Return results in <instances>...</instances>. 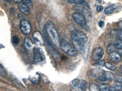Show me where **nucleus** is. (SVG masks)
<instances>
[{
    "label": "nucleus",
    "instance_id": "1",
    "mask_svg": "<svg viewBox=\"0 0 122 91\" xmlns=\"http://www.w3.org/2000/svg\"><path fill=\"white\" fill-rule=\"evenodd\" d=\"M71 42L76 50L83 53L88 39L85 34L80 30H74L71 33Z\"/></svg>",
    "mask_w": 122,
    "mask_h": 91
},
{
    "label": "nucleus",
    "instance_id": "2",
    "mask_svg": "<svg viewBox=\"0 0 122 91\" xmlns=\"http://www.w3.org/2000/svg\"><path fill=\"white\" fill-rule=\"evenodd\" d=\"M45 26H46L47 34L50 41L55 46L59 48L60 45L61 41L58 31L54 24L52 21H49L45 25Z\"/></svg>",
    "mask_w": 122,
    "mask_h": 91
},
{
    "label": "nucleus",
    "instance_id": "3",
    "mask_svg": "<svg viewBox=\"0 0 122 91\" xmlns=\"http://www.w3.org/2000/svg\"><path fill=\"white\" fill-rule=\"evenodd\" d=\"M43 36H44L45 38V41H46V44L47 45L48 48H49L50 52H51V53H52L54 59H55L56 61H60V55H59V53L57 52V51L56 50L55 48L53 47V45H52V43H51V41H50V39L48 38L47 34L46 29V26H45V25L43 29Z\"/></svg>",
    "mask_w": 122,
    "mask_h": 91
},
{
    "label": "nucleus",
    "instance_id": "4",
    "mask_svg": "<svg viewBox=\"0 0 122 91\" xmlns=\"http://www.w3.org/2000/svg\"><path fill=\"white\" fill-rule=\"evenodd\" d=\"M60 46L62 50L69 56H76L77 55V53H76L75 49L71 47V45L66 40L62 39L61 41Z\"/></svg>",
    "mask_w": 122,
    "mask_h": 91
},
{
    "label": "nucleus",
    "instance_id": "5",
    "mask_svg": "<svg viewBox=\"0 0 122 91\" xmlns=\"http://www.w3.org/2000/svg\"><path fill=\"white\" fill-rule=\"evenodd\" d=\"M72 17L74 21L82 27H85L87 25V20L85 17L80 12H74L72 14Z\"/></svg>",
    "mask_w": 122,
    "mask_h": 91
},
{
    "label": "nucleus",
    "instance_id": "6",
    "mask_svg": "<svg viewBox=\"0 0 122 91\" xmlns=\"http://www.w3.org/2000/svg\"><path fill=\"white\" fill-rule=\"evenodd\" d=\"M20 28L21 32L24 35H29L32 30V26H31L30 24L29 21L25 19L22 20L20 22Z\"/></svg>",
    "mask_w": 122,
    "mask_h": 91
},
{
    "label": "nucleus",
    "instance_id": "7",
    "mask_svg": "<svg viewBox=\"0 0 122 91\" xmlns=\"http://www.w3.org/2000/svg\"><path fill=\"white\" fill-rule=\"evenodd\" d=\"M74 9L78 11V12H80L86 18V20L90 21L92 19V15L90 11L88 9H87L84 6H76L74 7Z\"/></svg>",
    "mask_w": 122,
    "mask_h": 91
},
{
    "label": "nucleus",
    "instance_id": "8",
    "mask_svg": "<svg viewBox=\"0 0 122 91\" xmlns=\"http://www.w3.org/2000/svg\"><path fill=\"white\" fill-rule=\"evenodd\" d=\"M103 55H104V50H103V49L101 48H97L95 49L93 53H92V59L96 61H99L102 58Z\"/></svg>",
    "mask_w": 122,
    "mask_h": 91
},
{
    "label": "nucleus",
    "instance_id": "9",
    "mask_svg": "<svg viewBox=\"0 0 122 91\" xmlns=\"http://www.w3.org/2000/svg\"><path fill=\"white\" fill-rule=\"evenodd\" d=\"M43 58L42 56V53H41L40 50L38 48L34 49V63H40L43 61Z\"/></svg>",
    "mask_w": 122,
    "mask_h": 91
},
{
    "label": "nucleus",
    "instance_id": "10",
    "mask_svg": "<svg viewBox=\"0 0 122 91\" xmlns=\"http://www.w3.org/2000/svg\"><path fill=\"white\" fill-rule=\"evenodd\" d=\"M18 9L19 11L23 13L25 15H29V12H30V10H29V7L27 5L24 4V3H20L18 4Z\"/></svg>",
    "mask_w": 122,
    "mask_h": 91
},
{
    "label": "nucleus",
    "instance_id": "11",
    "mask_svg": "<svg viewBox=\"0 0 122 91\" xmlns=\"http://www.w3.org/2000/svg\"><path fill=\"white\" fill-rule=\"evenodd\" d=\"M109 58L112 61L114 62H119L121 61V56L119 55V54L115 52H112L110 53L109 54Z\"/></svg>",
    "mask_w": 122,
    "mask_h": 91
},
{
    "label": "nucleus",
    "instance_id": "12",
    "mask_svg": "<svg viewBox=\"0 0 122 91\" xmlns=\"http://www.w3.org/2000/svg\"><path fill=\"white\" fill-rule=\"evenodd\" d=\"M33 38L37 44H38V45H42V44H43V38H42V36L40 32L38 31H37L34 33Z\"/></svg>",
    "mask_w": 122,
    "mask_h": 91
},
{
    "label": "nucleus",
    "instance_id": "13",
    "mask_svg": "<svg viewBox=\"0 0 122 91\" xmlns=\"http://www.w3.org/2000/svg\"><path fill=\"white\" fill-rule=\"evenodd\" d=\"M68 2L69 4H81V5H83L88 7V9H90V4H88V2H87L85 0H68Z\"/></svg>",
    "mask_w": 122,
    "mask_h": 91
},
{
    "label": "nucleus",
    "instance_id": "14",
    "mask_svg": "<svg viewBox=\"0 0 122 91\" xmlns=\"http://www.w3.org/2000/svg\"><path fill=\"white\" fill-rule=\"evenodd\" d=\"M29 79L34 84H37L40 83L41 80V76L38 73H36L33 75H30Z\"/></svg>",
    "mask_w": 122,
    "mask_h": 91
},
{
    "label": "nucleus",
    "instance_id": "15",
    "mask_svg": "<svg viewBox=\"0 0 122 91\" xmlns=\"http://www.w3.org/2000/svg\"><path fill=\"white\" fill-rule=\"evenodd\" d=\"M104 75L106 77V78H107V79L110 81H113L114 78H115V76H114V74L110 72H105L104 73Z\"/></svg>",
    "mask_w": 122,
    "mask_h": 91
},
{
    "label": "nucleus",
    "instance_id": "16",
    "mask_svg": "<svg viewBox=\"0 0 122 91\" xmlns=\"http://www.w3.org/2000/svg\"><path fill=\"white\" fill-rule=\"evenodd\" d=\"M25 46L26 48L31 49L33 47V43L31 39L29 38H26L25 39Z\"/></svg>",
    "mask_w": 122,
    "mask_h": 91
},
{
    "label": "nucleus",
    "instance_id": "17",
    "mask_svg": "<svg viewBox=\"0 0 122 91\" xmlns=\"http://www.w3.org/2000/svg\"><path fill=\"white\" fill-rule=\"evenodd\" d=\"M114 46L115 48L118 49H122V40L119 39H116L114 41Z\"/></svg>",
    "mask_w": 122,
    "mask_h": 91
},
{
    "label": "nucleus",
    "instance_id": "18",
    "mask_svg": "<svg viewBox=\"0 0 122 91\" xmlns=\"http://www.w3.org/2000/svg\"><path fill=\"white\" fill-rule=\"evenodd\" d=\"M110 86L108 84H105V83H102V84H100L99 85L100 90L101 91H109L110 89Z\"/></svg>",
    "mask_w": 122,
    "mask_h": 91
},
{
    "label": "nucleus",
    "instance_id": "19",
    "mask_svg": "<svg viewBox=\"0 0 122 91\" xmlns=\"http://www.w3.org/2000/svg\"><path fill=\"white\" fill-rule=\"evenodd\" d=\"M89 89L91 91H99L100 88L99 86H97L95 83H91L89 86Z\"/></svg>",
    "mask_w": 122,
    "mask_h": 91
},
{
    "label": "nucleus",
    "instance_id": "20",
    "mask_svg": "<svg viewBox=\"0 0 122 91\" xmlns=\"http://www.w3.org/2000/svg\"><path fill=\"white\" fill-rule=\"evenodd\" d=\"M79 84H80V85H79V87H80V88L81 89V90L82 91L86 90V87H87V83L85 80H82V81H81L80 83H79Z\"/></svg>",
    "mask_w": 122,
    "mask_h": 91
},
{
    "label": "nucleus",
    "instance_id": "21",
    "mask_svg": "<svg viewBox=\"0 0 122 91\" xmlns=\"http://www.w3.org/2000/svg\"><path fill=\"white\" fill-rule=\"evenodd\" d=\"M105 67L107 69H109V70H115V69H117V67H115L114 65H113L112 64H111V63H105Z\"/></svg>",
    "mask_w": 122,
    "mask_h": 91
},
{
    "label": "nucleus",
    "instance_id": "22",
    "mask_svg": "<svg viewBox=\"0 0 122 91\" xmlns=\"http://www.w3.org/2000/svg\"><path fill=\"white\" fill-rule=\"evenodd\" d=\"M115 10L114 7H112V6H110V7H107L105 9V14H110L113 12V11Z\"/></svg>",
    "mask_w": 122,
    "mask_h": 91
},
{
    "label": "nucleus",
    "instance_id": "23",
    "mask_svg": "<svg viewBox=\"0 0 122 91\" xmlns=\"http://www.w3.org/2000/svg\"><path fill=\"white\" fill-rule=\"evenodd\" d=\"M0 73H1V75L2 76H6L7 74V72H6L5 69L2 67V64H1V67H0Z\"/></svg>",
    "mask_w": 122,
    "mask_h": 91
},
{
    "label": "nucleus",
    "instance_id": "24",
    "mask_svg": "<svg viewBox=\"0 0 122 91\" xmlns=\"http://www.w3.org/2000/svg\"><path fill=\"white\" fill-rule=\"evenodd\" d=\"M23 2L26 5H27L29 8H31L32 6V0H23Z\"/></svg>",
    "mask_w": 122,
    "mask_h": 91
},
{
    "label": "nucleus",
    "instance_id": "25",
    "mask_svg": "<svg viewBox=\"0 0 122 91\" xmlns=\"http://www.w3.org/2000/svg\"><path fill=\"white\" fill-rule=\"evenodd\" d=\"M19 43V39L17 36H14L12 38V43L14 45H17Z\"/></svg>",
    "mask_w": 122,
    "mask_h": 91
},
{
    "label": "nucleus",
    "instance_id": "26",
    "mask_svg": "<svg viewBox=\"0 0 122 91\" xmlns=\"http://www.w3.org/2000/svg\"><path fill=\"white\" fill-rule=\"evenodd\" d=\"M118 30L117 29H113L110 31V35L112 37H117V35H118Z\"/></svg>",
    "mask_w": 122,
    "mask_h": 91
},
{
    "label": "nucleus",
    "instance_id": "27",
    "mask_svg": "<svg viewBox=\"0 0 122 91\" xmlns=\"http://www.w3.org/2000/svg\"><path fill=\"white\" fill-rule=\"evenodd\" d=\"M115 87L116 88L117 90H121L122 88V84L121 83V82H117L115 83Z\"/></svg>",
    "mask_w": 122,
    "mask_h": 91
},
{
    "label": "nucleus",
    "instance_id": "28",
    "mask_svg": "<svg viewBox=\"0 0 122 91\" xmlns=\"http://www.w3.org/2000/svg\"><path fill=\"white\" fill-rule=\"evenodd\" d=\"M95 65H97V66H100V67H104V66L105 65V61L102 60V61H99L96 63H95Z\"/></svg>",
    "mask_w": 122,
    "mask_h": 91
},
{
    "label": "nucleus",
    "instance_id": "29",
    "mask_svg": "<svg viewBox=\"0 0 122 91\" xmlns=\"http://www.w3.org/2000/svg\"><path fill=\"white\" fill-rule=\"evenodd\" d=\"M79 83H80V81H79V80L78 79H75L72 81V84L73 86H74L76 87H78L79 86Z\"/></svg>",
    "mask_w": 122,
    "mask_h": 91
},
{
    "label": "nucleus",
    "instance_id": "30",
    "mask_svg": "<svg viewBox=\"0 0 122 91\" xmlns=\"http://www.w3.org/2000/svg\"><path fill=\"white\" fill-rule=\"evenodd\" d=\"M98 80H99L100 81L102 82H106L107 81V78H106V77L104 75H100V76L98 77Z\"/></svg>",
    "mask_w": 122,
    "mask_h": 91
},
{
    "label": "nucleus",
    "instance_id": "31",
    "mask_svg": "<svg viewBox=\"0 0 122 91\" xmlns=\"http://www.w3.org/2000/svg\"><path fill=\"white\" fill-rule=\"evenodd\" d=\"M117 37H118L119 39L122 40V30H118Z\"/></svg>",
    "mask_w": 122,
    "mask_h": 91
},
{
    "label": "nucleus",
    "instance_id": "32",
    "mask_svg": "<svg viewBox=\"0 0 122 91\" xmlns=\"http://www.w3.org/2000/svg\"><path fill=\"white\" fill-rule=\"evenodd\" d=\"M116 81L119 82H122V76L121 75H118L116 77Z\"/></svg>",
    "mask_w": 122,
    "mask_h": 91
},
{
    "label": "nucleus",
    "instance_id": "33",
    "mask_svg": "<svg viewBox=\"0 0 122 91\" xmlns=\"http://www.w3.org/2000/svg\"><path fill=\"white\" fill-rule=\"evenodd\" d=\"M102 10H103V7L102 6L98 5L97 7L96 10H97V12H101Z\"/></svg>",
    "mask_w": 122,
    "mask_h": 91
},
{
    "label": "nucleus",
    "instance_id": "34",
    "mask_svg": "<svg viewBox=\"0 0 122 91\" xmlns=\"http://www.w3.org/2000/svg\"><path fill=\"white\" fill-rule=\"evenodd\" d=\"M98 26L101 27V28H102L104 26V25H105V23L103 21H100L99 22H98Z\"/></svg>",
    "mask_w": 122,
    "mask_h": 91
},
{
    "label": "nucleus",
    "instance_id": "35",
    "mask_svg": "<svg viewBox=\"0 0 122 91\" xmlns=\"http://www.w3.org/2000/svg\"><path fill=\"white\" fill-rule=\"evenodd\" d=\"M109 91H118L117 89H116V88L115 87H110V89H109Z\"/></svg>",
    "mask_w": 122,
    "mask_h": 91
},
{
    "label": "nucleus",
    "instance_id": "36",
    "mask_svg": "<svg viewBox=\"0 0 122 91\" xmlns=\"http://www.w3.org/2000/svg\"><path fill=\"white\" fill-rule=\"evenodd\" d=\"M13 1L15 3H20V2H21V1H23V0H13Z\"/></svg>",
    "mask_w": 122,
    "mask_h": 91
},
{
    "label": "nucleus",
    "instance_id": "37",
    "mask_svg": "<svg viewBox=\"0 0 122 91\" xmlns=\"http://www.w3.org/2000/svg\"><path fill=\"white\" fill-rule=\"evenodd\" d=\"M119 54L120 56H122V49H119Z\"/></svg>",
    "mask_w": 122,
    "mask_h": 91
},
{
    "label": "nucleus",
    "instance_id": "38",
    "mask_svg": "<svg viewBox=\"0 0 122 91\" xmlns=\"http://www.w3.org/2000/svg\"><path fill=\"white\" fill-rule=\"evenodd\" d=\"M4 1L6 2H10L11 1V0H4Z\"/></svg>",
    "mask_w": 122,
    "mask_h": 91
},
{
    "label": "nucleus",
    "instance_id": "39",
    "mask_svg": "<svg viewBox=\"0 0 122 91\" xmlns=\"http://www.w3.org/2000/svg\"><path fill=\"white\" fill-rule=\"evenodd\" d=\"M120 72L122 73V65L120 66Z\"/></svg>",
    "mask_w": 122,
    "mask_h": 91
},
{
    "label": "nucleus",
    "instance_id": "40",
    "mask_svg": "<svg viewBox=\"0 0 122 91\" xmlns=\"http://www.w3.org/2000/svg\"><path fill=\"white\" fill-rule=\"evenodd\" d=\"M97 1L98 2H99V3H100L101 2V0H97Z\"/></svg>",
    "mask_w": 122,
    "mask_h": 91
},
{
    "label": "nucleus",
    "instance_id": "41",
    "mask_svg": "<svg viewBox=\"0 0 122 91\" xmlns=\"http://www.w3.org/2000/svg\"><path fill=\"white\" fill-rule=\"evenodd\" d=\"M121 58H122V56H121Z\"/></svg>",
    "mask_w": 122,
    "mask_h": 91
},
{
    "label": "nucleus",
    "instance_id": "42",
    "mask_svg": "<svg viewBox=\"0 0 122 91\" xmlns=\"http://www.w3.org/2000/svg\"><path fill=\"white\" fill-rule=\"evenodd\" d=\"M121 91H122V89H121Z\"/></svg>",
    "mask_w": 122,
    "mask_h": 91
}]
</instances>
